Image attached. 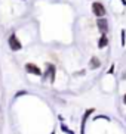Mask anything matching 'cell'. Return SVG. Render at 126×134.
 I'll return each instance as SVG.
<instances>
[{
  "mask_svg": "<svg viewBox=\"0 0 126 134\" xmlns=\"http://www.w3.org/2000/svg\"><path fill=\"white\" fill-rule=\"evenodd\" d=\"M43 77H51V81H52V83L55 81V66H54L52 63H49V65H47V71L45 72Z\"/></svg>",
  "mask_w": 126,
  "mask_h": 134,
  "instance_id": "obj_5",
  "label": "cell"
},
{
  "mask_svg": "<svg viewBox=\"0 0 126 134\" xmlns=\"http://www.w3.org/2000/svg\"><path fill=\"white\" fill-rule=\"evenodd\" d=\"M94 112V109H88L86 110V114L83 115V122H82V134H83V131H85V122H86V119H88V116H89V114H92Z\"/></svg>",
  "mask_w": 126,
  "mask_h": 134,
  "instance_id": "obj_8",
  "label": "cell"
},
{
  "mask_svg": "<svg viewBox=\"0 0 126 134\" xmlns=\"http://www.w3.org/2000/svg\"><path fill=\"white\" fill-rule=\"evenodd\" d=\"M96 25H98V28H99V31L101 32H105L107 30H108V22H107V19L105 18H98V21H96Z\"/></svg>",
  "mask_w": 126,
  "mask_h": 134,
  "instance_id": "obj_4",
  "label": "cell"
},
{
  "mask_svg": "<svg viewBox=\"0 0 126 134\" xmlns=\"http://www.w3.org/2000/svg\"><path fill=\"white\" fill-rule=\"evenodd\" d=\"M92 12H94L95 16H98V18H103V16L105 15V8H104L101 3L95 2V3H92Z\"/></svg>",
  "mask_w": 126,
  "mask_h": 134,
  "instance_id": "obj_2",
  "label": "cell"
},
{
  "mask_svg": "<svg viewBox=\"0 0 126 134\" xmlns=\"http://www.w3.org/2000/svg\"><path fill=\"white\" fill-rule=\"evenodd\" d=\"M99 65H101V62H99V59L96 58V56L91 58V60H89V66H91V69H96V68H99Z\"/></svg>",
  "mask_w": 126,
  "mask_h": 134,
  "instance_id": "obj_6",
  "label": "cell"
},
{
  "mask_svg": "<svg viewBox=\"0 0 126 134\" xmlns=\"http://www.w3.org/2000/svg\"><path fill=\"white\" fill-rule=\"evenodd\" d=\"M8 43H9V47L12 49V50H21V47H22V44H21V41L18 40V37L15 36V34H11L8 38Z\"/></svg>",
  "mask_w": 126,
  "mask_h": 134,
  "instance_id": "obj_1",
  "label": "cell"
},
{
  "mask_svg": "<svg viewBox=\"0 0 126 134\" xmlns=\"http://www.w3.org/2000/svg\"><path fill=\"white\" fill-rule=\"evenodd\" d=\"M107 44H108V38H107V37H105V36H104V34H103V36L99 37V41H98V47H99V49H103V47H105Z\"/></svg>",
  "mask_w": 126,
  "mask_h": 134,
  "instance_id": "obj_7",
  "label": "cell"
},
{
  "mask_svg": "<svg viewBox=\"0 0 126 134\" xmlns=\"http://www.w3.org/2000/svg\"><path fill=\"white\" fill-rule=\"evenodd\" d=\"M62 130H64V131H67L68 134H73V131H71V130H68V128H67L65 125H62Z\"/></svg>",
  "mask_w": 126,
  "mask_h": 134,
  "instance_id": "obj_9",
  "label": "cell"
},
{
  "mask_svg": "<svg viewBox=\"0 0 126 134\" xmlns=\"http://www.w3.org/2000/svg\"><path fill=\"white\" fill-rule=\"evenodd\" d=\"M123 102H125V105H126V94L123 96Z\"/></svg>",
  "mask_w": 126,
  "mask_h": 134,
  "instance_id": "obj_10",
  "label": "cell"
},
{
  "mask_svg": "<svg viewBox=\"0 0 126 134\" xmlns=\"http://www.w3.org/2000/svg\"><path fill=\"white\" fill-rule=\"evenodd\" d=\"M25 71H27L28 74L37 75V77H40V75H42V71H40V68L37 66V65H34V63H25Z\"/></svg>",
  "mask_w": 126,
  "mask_h": 134,
  "instance_id": "obj_3",
  "label": "cell"
}]
</instances>
